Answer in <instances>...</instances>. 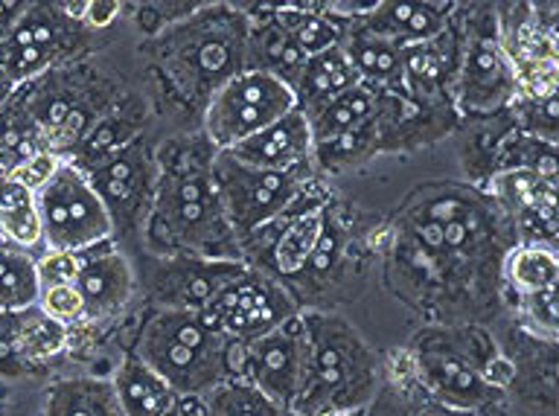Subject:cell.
Listing matches in <instances>:
<instances>
[{
    "mask_svg": "<svg viewBox=\"0 0 559 416\" xmlns=\"http://www.w3.org/2000/svg\"><path fill=\"white\" fill-rule=\"evenodd\" d=\"M213 155L216 148L210 146L199 129L157 146L160 175L146 225L134 248L164 257L181 253L210 260H242V248L213 181Z\"/></svg>",
    "mask_w": 559,
    "mask_h": 416,
    "instance_id": "obj_1",
    "label": "cell"
},
{
    "mask_svg": "<svg viewBox=\"0 0 559 416\" xmlns=\"http://www.w3.org/2000/svg\"><path fill=\"white\" fill-rule=\"evenodd\" d=\"M402 349L414 382L435 400L475 414L510 408L513 358L487 323H428Z\"/></svg>",
    "mask_w": 559,
    "mask_h": 416,
    "instance_id": "obj_2",
    "label": "cell"
},
{
    "mask_svg": "<svg viewBox=\"0 0 559 416\" xmlns=\"http://www.w3.org/2000/svg\"><path fill=\"white\" fill-rule=\"evenodd\" d=\"M146 56L175 103L201 117L210 96L245 70L248 15L218 0L146 38Z\"/></svg>",
    "mask_w": 559,
    "mask_h": 416,
    "instance_id": "obj_3",
    "label": "cell"
},
{
    "mask_svg": "<svg viewBox=\"0 0 559 416\" xmlns=\"http://www.w3.org/2000/svg\"><path fill=\"white\" fill-rule=\"evenodd\" d=\"M309 365L292 416L365 411L384 382V356L338 309H300Z\"/></svg>",
    "mask_w": 559,
    "mask_h": 416,
    "instance_id": "obj_4",
    "label": "cell"
},
{
    "mask_svg": "<svg viewBox=\"0 0 559 416\" xmlns=\"http://www.w3.org/2000/svg\"><path fill=\"white\" fill-rule=\"evenodd\" d=\"M227 344L201 312L187 309H148L134 330L129 349L173 384L178 396H204L227 376Z\"/></svg>",
    "mask_w": 559,
    "mask_h": 416,
    "instance_id": "obj_5",
    "label": "cell"
},
{
    "mask_svg": "<svg viewBox=\"0 0 559 416\" xmlns=\"http://www.w3.org/2000/svg\"><path fill=\"white\" fill-rule=\"evenodd\" d=\"M91 35L61 0H35L21 21L0 35V70L15 87L33 82L47 70L82 59Z\"/></svg>",
    "mask_w": 559,
    "mask_h": 416,
    "instance_id": "obj_6",
    "label": "cell"
},
{
    "mask_svg": "<svg viewBox=\"0 0 559 416\" xmlns=\"http://www.w3.org/2000/svg\"><path fill=\"white\" fill-rule=\"evenodd\" d=\"M306 365H309V338L300 312L257 338H230L227 344V376L253 384L288 414L304 391Z\"/></svg>",
    "mask_w": 559,
    "mask_h": 416,
    "instance_id": "obj_7",
    "label": "cell"
},
{
    "mask_svg": "<svg viewBox=\"0 0 559 416\" xmlns=\"http://www.w3.org/2000/svg\"><path fill=\"white\" fill-rule=\"evenodd\" d=\"M288 111H295V94L283 79L262 70H242L218 87L201 108L199 131L210 146L222 152L286 117Z\"/></svg>",
    "mask_w": 559,
    "mask_h": 416,
    "instance_id": "obj_8",
    "label": "cell"
},
{
    "mask_svg": "<svg viewBox=\"0 0 559 416\" xmlns=\"http://www.w3.org/2000/svg\"><path fill=\"white\" fill-rule=\"evenodd\" d=\"M87 181L103 199L108 216L114 225V239L122 248H134L146 225L152 199H155L157 175H160V161H157V143L146 131L131 143L114 152L108 161L91 169Z\"/></svg>",
    "mask_w": 559,
    "mask_h": 416,
    "instance_id": "obj_9",
    "label": "cell"
},
{
    "mask_svg": "<svg viewBox=\"0 0 559 416\" xmlns=\"http://www.w3.org/2000/svg\"><path fill=\"white\" fill-rule=\"evenodd\" d=\"M41 216L44 251L79 253L114 239V225L103 199L85 173L61 161L50 181L35 192Z\"/></svg>",
    "mask_w": 559,
    "mask_h": 416,
    "instance_id": "obj_10",
    "label": "cell"
},
{
    "mask_svg": "<svg viewBox=\"0 0 559 416\" xmlns=\"http://www.w3.org/2000/svg\"><path fill=\"white\" fill-rule=\"evenodd\" d=\"M210 169L218 187V199L225 204L227 222L239 242L253 230H260L262 225H269L271 218H277L318 175L309 169L304 173L260 169V166L236 161L225 148L213 155Z\"/></svg>",
    "mask_w": 559,
    "mask_h": 416,
    "instance_id": "obj_11",
    "label": "cell"
},
{
    "mask_svg": "<svg viewBox=\"0 0 559 416\" xmlns=\"http://www.w3.org/2000/svg\"><path fill=\"white\" fill-rule=\"evenodd\" d=\"M138 297L148 309H187L201 312L222 288L248 269L242 260H210V257H164V253L129 251Z\"/></svg>",
    "mask_w": 559,
    "mask_h": 416,
    "instance_id": "obj_12",
    "label": "cell"
},
{
    "mask_svg": "<svg viewBox=\"0 0 559 416\" xmlns=\"http://www.w3.org/2000/svg\"><path fill=\"white\" fill-rule=\"evenodd\" d=\"M314 173H341L379 155V91L365 82L306 117Z\"/></svg>",
    "mask_w": 559,
    "mask_h": 416,
    "instance_id": "obj_13",
    "label": "cell"
},
{
    "mask_svg": "<svg viewBox=\"0 0 559 416\" xmlns=\"http://www.w3.org/2000/svg\"><path fill=\"white\" fill-rule=\"evenodd\" d=\"M297 312L300 306L280 280L248 265L201 309V318L225 338L251 341Z\"/></svg>",
    "mask_w": 559,
    "mask_h": 416,
    "instance_id": "obj_14",
    "label": "cell"
},
{
    "mask_svg": "<svg viewBox=\"0 0 559 416\" xmlns=\"http://www.w3.org/2000/svg\"><path fill=\"white\" fill-rule=\"evenodd\" d=\"M515 96V70L501 47L496 24L489 33H472L463 38V59L452 87V105L457 117L487 120L510 108Z\"/></svg>",
    "mask_w": 559,
    "mask_h": 416,
    "instance_id": "obj_15",
    "label": "cell"
},
{
    "mask_svg": "<svg viewBox=\"0 0 559 416\" xmlns=\"http://www.w3.org/2000/svg\"><path fill=\"white\" fill-rule=\"evenodd\" d=\"M76 288L85 304L79 330H96L120 321L138 297V277L129 251L117 239L79 251Z\"/></svg>",
    "mask_w": 559,
    "mask_h": 416,
    "instance_id": "obj_16",
    "label": "cell"
},
{
    "mask_svg": "<svg viewBox=\"0 0 559 416\" xmlns=\"http://www.w3.org/2000/svg\"><path fill=\"white\" fill-rule=\"evenodd\" d=\"M461 59L463 35L452 24L426 41L402 47V91L419 105H452Z\"/></svg>",
    "mask_w": 559,
    "mask_h": 416,
    "instance_id": "obj_17",
    "label": "cell"
},
{
    "mask_svg": "<svg viewBox=\"0 0 559 416\" xmlns=\"http://www.w3.org/2000/svg\"><path fill=\"white\" fill-rule=\"evenodd\" d=\"M225 152H230L236 161L260 166V169H277V173L309 169L314 173L312 134H309V122L297 108Z\"/></svg>",
    "mask_w": 559,
    "mask_h": 416,
    "instance_id": "obj_18",
    "label": "cell"
},
{
    "mask_svg": "<svg viewBox=\"0 0 559 416\" xmlns=\"http://www.w3.org/2000/svg\"><path fill=\"white\" fill-rule=\"evenodd\" d=\"M454 7L457 0H379L356 21L396 47H408L443 33L452 24Z\"/></svg>",
    "mask_w": 559,
    "mask_h": 416,
    "instance_id": "obj_19",
    "label": "cell"
},
{
    "mask_svg": "<svg viewBox=\"0 0 559 416\" xmlns=\"http://www.w3.org/2000/svg\"><path fill=\"white\" fill-rule=\"evenodd\" d=\"M148 122V105L134 94L120 96L99 120L91 126L85 138L79 140L76 146L68 152V164H73L79 173H91L96 166L108 161L114 152H120L126 143L140 138L146 131Z\"/></svg>",
    "mask_w": 559,
    "mask_h": 416,
    "instance_id": "obj_20",
    "label": "cell"
},
{
    "mask_svg": "<svg viewBox=\"0 0 559 416\" xmlns=\"http://www.w3.org/2000/svg\"><path fill=\"white\" fill-rule=\"evenodd\" d=\"M507 411L510 408L475 414V411L452 408V405L435 400L431 393H426L414 382L405 349H400L384 358V382L365 408V416H513Z\"/></svg>",
    "mask_w": 559,
    "mask_h": 416,
    "instance_id": "obj_21",
    "label": "cell"
},
{
    "mask_svg": "<svg viewBox=\"0 0 559 416\" xmlns=\"http://www.w3.org/2000/svg\"><path fill=\"white\" fill-rule=\"evenodd\" d=\"M341 50L347 52L349 64L365 85L376 91H402V47L370 33L356 17H344Z\"/></svg>",
    "mask_w": 559,
    "mask_h": 416,
    "instance_id": "obj_22",
    "label": "cell"
},
{
    "mask_svg": "<svg viewBox=\"0 0 559 416\" xmlns=\"http://www.w3.org/2000/svg\"><path fill=\"white\" fill-rule=\"evenodd\" d=\"M114 393L122 416H166L178 405L173 384L160 379L148 365H143L131 349L122 353V361L111 376Z\"/></svg>",
    "mask_w": 559,
    "mask_h": 416,
    "instance_id": "obj_23",
    "label": "cell"
},
{
    "mask_svg": "<svg viewBox=\"0 0 559 416\" xmlns=\"http://www.w3.org/2000/svg\"><path fill=\"white\" fill-rule=\"evenodd\" d=\"M361 79H358L356 68L349 64L347 52L338 47H330V50L314 52L309 56L300 70V76L295 79L292 85V94H295V108L304 117H309L312 111L323 108L326 103H332L335 96H341L349 87H356Z\"/></svg>",
    "mask_w": 559,
    "mask_h": 416,
    "instance_id": "obj_24",
    "label": "cell"
},
{
    "mask_svg": "<svg viewBox=\"0 0 559 416\" xmlns=\"http://www.w3.org/2000/svg\"><path fill=\"white\" fill-rule=\"evenodd\" d=\"M306 59L297 50V44L286 35V29L277 24V17L271 12H253L248 15V59L245 70H262L271 76L283 79L288 87L295 85L300 76Z\"/></svg>",
    "mask_w": 559,
    "mask_h": 416,
    "instance_id": "obj_25",
    "label": "cell"
},
{
    "mask_svg": "<svg viewBox=\"0 0 559 416\" xmlns=\"http://www.w3.org/2000/svg\"><path fill=\"white\" fill-rule=\"evenodd\" d=\"M44 416H122L111 379L70 376L50 384Z\"/></svg>",
    "mask_w": 559,
    "mask_h": 416,
    "instance_id": "obj_26",
    "label": "cell"
},
{
    "mask_svg": "<svg viewBox=\"0 0 559 416\" xmlns=\"http://www.w3.org/2000/svg\"><path fill=\"white\" fill-rule=\"evenodd\" d=\"M559 280V257L550 248L539 245H513L501 265V283H504V304L510 297L533 295L554 288Z\"/></svg>",
    "mask_w": 559,
    "mask_h": 416,
    "instance_id": "obj_27",
    "label": "cell"
},
{
    "mask_svg": "<svg viewBox=\"0 0 559 416\" xmlns=\"http://www.w3.org/2000/svg\"><path fill=\"white\" fill-rule=\"evenodd\" d=\"M0 239L21 251L44 248L35 192L0 175Z\"/></svg>",
    "mask_w": 559,
    "mask_h": 416,
    "instance_id": "obj_28",
    "label": "cell"
},
{
    "mask_svg": "<svg viewBox=\"0 0 559 416\" xmlns=\"http://www.w3.org/2000/svg\"><path fill=\"white\" fill-rule=\"evenodd\" d=\"M9 318H12V338H15L17 353L33 367L61 356L70 347V326L52 321L38 306L9 312Z\"/></svg>",
    "mask_w": 559,
    "mask_h": 416,
    "instance_id": "obj_29",
    "label": "cell"
},
{
    "mask_svg": "<svg viewBox=\"0 0 559 416\" xmlns=\"http://www.w3.org/2000/svg\"><path fill=\"white\" fill-rule=\"evenodd\" d=\"M271 15L277 17V24L286 29V35L304 56L338 47L344 35V17L338 15H321V12H304L292 7L271 9Z\"/></svg>",
    "mask_w": 559,
    "mask_h": 416,
    "instance_id": "obj_30",
    "label": "cell"
},
{
    "mask_svg": "<svg viewBox=\"0 0 559 416\" xmlns=\"http://www.w3.org/2000/svg\"><path fill=\"white\" fill-rule=\"evenodd\" d=\"M38 300L35 257L21 248L0 245V312H21Z\"/></svg>",
    "mask_w": 559,
    "mask_h": 416,
    "instance_id": "obj_31",
    "label": "cell"
},
{
    "mask_svg": "<svg viewBox=\"0 0 559 416\" xmlns=\"http://www.w3.org/2000/svg\"><path fill=\"white\" fill-rule=\"evenodd\" d=\"M201 416H292L253 384L225 379L201 396Z\"/></svg>",
    "mask_w": 559,
    "mask_h": 416,
    "instance_id": "obj_32",
    "label": "cell"
},
{
    "mask_svg": "<svg viewBox=\"0 0 559 416\" xmlns=\"http://www.w3.org/2000/svg\"><path fill=\"white\" fill-rule=\"evenodd\" d=\"M218 0H126V9H131L134 24L143 33V38H152L160 33L164 26L190 17L192 12H199L204 7H213Z\"/></svg>",
    "mask_w": 559,
    "mask_h": 416,
    "instance_id": "obj_33",
    "label": "cell"
},
{
    "mask_svg": "<svg viewBox=\"0 0 559 416\" xmlns=\"http://www.w3.org/2000/svg\"><path fill=\"white\" fill-rule=\"evenodd\" d=\"M35 306H38L44 314H50L52 321L64 323L70 330L79 326L82 318H85V304H82V295H79L76 283L38 288V300H35Z\"/></svg>",
    "mask_w": 559,
    "mask_h": 416,
    "instance_id": "obj_34",
    "label": "cell"
},
{
    "mask_svg": "<svg viewBox=\"0 0 559 416\" xmlns=\"http://www.w3.org/2000/svg\"><path fill=\"white\" fill-rule=\"evenodd\" d=\"M61 161H64V157L50 152V148H38V152H33V155L21 157V161H15V164L9 166L7 178L17 181L21 187H26V190L38 192L44 183L50 181L52 175H56Z\"/></svg>",
    "mask_w": 559,
    "mask_h": 416,
    "instance_id": "obj_35",
    "label": "cell"
},
{
    "mask_svg": "<svg viewBox=\"0 0 559 416\" xmlns=\"http://www.w3.org/2000/svg\"><path fill=\"white\" fill-rule=\"evenodd\" d=\"M35 271H38V288L76 283L79 253L44 251L41 257L35 260Z\"/></svg>",
    "mask_w": 559,
    "mask_h": 416,
    "instance_id": "obj_36",
    "label": "cell"
},
{
    "mask_svg": "<svg viewBox=\"0 0 559 416\" xmlns=\"http://www.w3.org/2000/svg\"><path fill=\"white\" fill-rule=\"evenodd\" d=\"M35 367L29 361H24L15 347L12 318H9V312H0V376L3 379H21V376H29Z\"/></svg>",
    "mask_w": 559,
    "mask_h": 416,
    "instance_id": "obj_37",
    "label": "cell"
},
{
    "mask_svg": "<svg viewBox=\"0 0 559 416\" xmlns=\"http://www.w3.org/2000/svg\"><path fill=\"white\" fill-rule=\"evenodd\" d=\"M122 12H126V0H85L79 21H82L91 33L99 35L105 33V29H111V26L122 17Z\"/></svg>",
    "mask_w": 559,
    "mask_h": 416,
    "instance_id": "obj_38",
    "label": "cell"
},
{
    "mask_svg": "<svg viewBox=\"0 0 559 416\" xmlns=\"http://www.w3.org/2000/svg\"><path fill=\"white\" fill-rule=\"evenodd\" d=\"M33 3L35 0H0V35L9 33Z\"/></svg>",
    "mask_w": 559,
    "mask_h": 416,
    "instance_id": "obj_39",
    "label": "cell"
},
{
    "mask_svg": "<svg viewBox=\"0 0 559 416\" xmlns=\"http://www.w3.org/2000/svg\"><path fill=\"white\" fill-rule=\"evenodd\" d=\"M234 3L236 9H242L245 15H253V12H271V9H283L286 0H227Z\"/></svg>",
    "mask_w": 559,
    "mask_h": 416,
    "instance_id": "obj_40",
    "label": "cell"
},
{
    "mask_svg": "<svg viewBox=\"0 0 559 416\" xmlns=\"http://www.w3.org/2000/svg\"><path fill=\"white\" fill-rule=\"evenodd\" d=\"M338 0H286V7L304 9V12H321V15H332Z\"/></svg>",
    "mask_w": 559,
    "mask_h": 416,
    "instance_id": "obj_41",
    "label": "cell"
},
{
    "mask_svg": "<svg viewBox=\"0 0 559 416\" xmlns=\"http://www.w3.org/2000/svg\"><path fill=\"white\" fill-rule=\"evenodd\" d=\"M166 416H201V400L199 396H181Z\"/></svg>",
    "mask_w": 559,
    "mask_h": 416,
    "instance_id": "obj_42",
    "label": "cell"
},
{
    "mask_svg": "<svg viewBox=\"0 0 559 416\" xmlns=\"http://www.w3.org/2000/svg\"><path fill=\"white\" fill-rule=\"evenodd\" d=\"M12 94H15V85H12V82L7 79V73L0 70V111L7 108V103L12 99Z\"/></svg>",
    "mask_w": 559,
    "mask_h": 416,
    "instance_id": "obj_43",
    "label": "cell"
}]
</instances>
